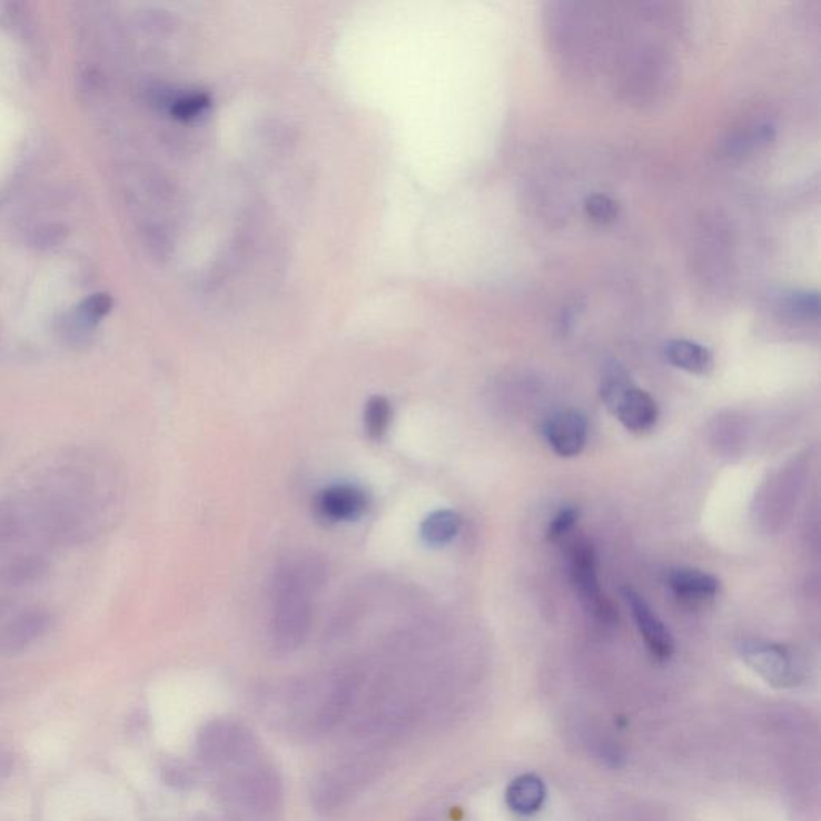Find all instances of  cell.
<instances>
[{
	"label": "cell",
	"mask_w": 821,
	"mask_h": 821,
	"mask_svg": "<svg viewBox=\"0 0 821 821\" xmlns=\"http://www.w3.org/2000/svg\"><path fill=\"white\" fill-rule=\"evenodd\" d=\"M666 583L672 594L689 606H700L711 602L721 587L718 577L695 568L671 570L667 573Z\"/></svg>",
	"instance_id": "cell-10"
},
{
	"label": "cell",
	"mask_w": 821,
	"mask_h": 821,
	"mask_svg": "<svg viewBox=\"0 0 821 821\" xmlns=\"http://www.w3.org/2000/svg\"><path fill=\"white\" fill-rule=\"evenodd\" d=\"M52 626V617L43 609H29L13 617L0 630V655L13 656L24 652Z\"/></svg>",
	"instance_id": "cell-9"
},
{
	"label": "cell",
	"mask_w": 821,
	"mask_h": 821,
	"mask_svg": "<svg viewBox=\"0 0 821 821\" xmlns=\"http://www.w3.org/2000/svg\"><path fill=\"white\" fill-rule=\"evenodd\" d=\"M741 656L751 670L758 672L769 684L790 686L795 684L793 660L784 646L766 642H744Z\"/></svg>",
	"instance_id": "cell-5"
},
{
	"label": "cell",
	"mask_w": 821,
	"mask_h": 821,
	"mask_svg": "<svg viewBox=\"0 0 821 821\" xmlns=\"http://www.w3.org/2000/svg\"><path fill=\"white\" fill-rule=\"evenodd\" d=\"M570 575L581 602L599 621L613 624L616 621L615 609L602 594L597 577V558L594 547L584 541H577L570 551Z\"/></svg>",
	"instance_id": "cell-3"
},
{
	"label": "cell",
	"mask_w": 821,
	"mask_h": 821,
	"mask_svg": "<svg viewBox=\"0 0 821 821\" xmlns=\"http://www.w3.org/2000/svg\"><path fill=\"white\" fill-rule=\"evenodd\" d=\"M392 423V406L387 398L376 395L365 408V428L370 438H383Z\"/></svg>",
	"instance_id": "cell-17"
},
{
	"label": "cell",
	"mask_w": 821,
	"mask_h": 821,
	"mask_svg": "<svg viewBox=\"0 0 821 821\" xmlns=\"http://www.w3.org/2000/svg\"><path fill=\"white\" fill-rule=\"evenodd\" d=\"M552 452L561 457H575L583 453L587 442V421L581 410L563 409L548 417L544 425Z\"/></svg>",
	"instance_id": "cell-7"
},
{
	"label": "cell",
	"mask_w": 821,
	"mask_h": 821,
	"mask_svg": "<svg viewBox=\"0 0 821 821\" xmlns=\"http://www.w3.org/2000/svg\"><path fill=\"white\" fill-rule=\"evenodd\" d=\"M664 355L672 366L690 374H708L714 366L710 348L693 340H670L664 347Z\"/></svg>",
	"instance_id": "cell-12"
},
{
	"label": "cell",
	"mask_w": 821,
	"mask_h": 821,
	"mask_svg": "<svg viewBox=\"0 0 821 821\" xmlns=\"http://www.w3.org/2000/svg\"><path fill=\"white\" fill-rule=\"evenodd\" d=\"M207 107H209V97L192 96L177 101L176 107H174V115H176V118L190 119L206 110Z\"/></svg>",
	"instance_id": "cell-21"
},
{
	"label": "cell",
	"mask_w": 821,
	"mask_h": 821,
	"mask_svg": "<svg viewBox=\"0 0 821 821\" xmlns=\"http://www.w3.org/2000/svg\"><path fill=\"white\" fill-rule=\"evenodd\" d=\"M49 572V562L41 555H21L14 557L0 570V577L12 586H24L36 583Z\"/></svg>",
	"instance_id": "cell-15"
},
{
	"label": "cell",
	"mask_w": 821,
	"mask_h": 821,
	"mask_svg": "<svg viewBox=\"0 0 821 821\" xmlns=\"http://www.w3.org/2000/svg\"><path fill=\"white\" fill-rule=\"evenodd\" d=\"M632 387L630 374L623 366L617 363L606 366L603 373L601 395L603 405L609 408L610 413L615 410L617 402Z\"/></svg>",
	"instance_id": "cell-16"
},
{
	"label": "cell",
	"mask_w": 821,
	"mask_h": 821,
	"mask_svg": "<svg viewBox=\"0 0 821 821\" xmlns=\"http://www.w3.org/2000/svg\"><path fill=\"white\" fill-rule=\"evenodd\" d=\"M577 518H580V511H577L575 506L562 507L561 511L557 512V515L552 518L551 525H548V540H561V537L565 536V534L575 526Z\"/></svg>",
	"instance_id": "cell-20"
},
{
	"label": "cell",
	"mask_w": 821,
	"mask_h": 821,
	"mask_svg": "<svg viewBox=\"0 0 821 821\" xmlns=\"http://www.w3.org/2000/svg\"><path fill=\"white\" fill-rule=\"evenodd\" d=\"M311 570L289 565L275 583L274 642L281 652H290L304 642L310 627Z\"/></svg>",
	"instance_id": "cell-1"
},
{
	"label": "cell",
	"mask_w": 821,
	"mask_h": 821,
	"mask_svg": "<svg viewBox=\"0 0 821 821\" xmlns=\"http://www.w3.org/2000/svg\"><path fill=\"white\" fill-rule=\"evenodd\" d=\"M624 599L630 605L632 616H634L635 626L644 639L646 649L656 660H670L674 653V641H672L670 631L663 623L657 620L655 613L650 609L649 603L634 588H623Z\"/></svg>",
	"instance_id": "cell-8"
},
{
	"label": "cell",
	"mask_w": 821,
	"mask_h": 821,
	"mask_svg": "<svg viewBox=\"0 0 821 821\" xmlns=\"http://www.w3.org/2000/svg\"><path fill=\"white\" fill-rule=\"evenodd\" d=\"M613 414L630 432L646 434L655 427L657 406L655 399L641 388L632 387L617 402Z\"/></svg>",
	"instance_id": "cell-11"
},
{
	"label": "cell",
	"mask_w": 821,
	"mask_h": 821,
	"mask_svg": "<svg viewBox=\"0 0 821 821\" xmlns=\"http://www.w3.org/2000/svg\"><path fill=\"white\" fill-rule=\"evenodd\" d=\"M316 517L328 523L354 522L368 508V494L352 483L328 486L315 497Z\"/></svg>",
	"instance_id": "cell-6"
},
{
	"label": "cell",
	"mask_w": 821,
	"mask_h": 821,
	"mask_svg": "<svg viewBox=\"0 0 821 821\" xmlns=\"http://www.w3.org/2000/svg\"><path fill=\"white\" fill-rule=\"evenodd\" d=\"M584 210H586L588 219L595 224L609 225L613 224L620 216V202L612 196L594 192L584 199Z\"/></svg>",
	"instance_id": "cell-19"
},
{
	"label": "cell",
	"mask_w": 821,
	"mask_h": 821,
	"mask_svg": "<svg viewBox=\"0 0 821 821\" xmlns=\"http://www.w3.org/2000/svg\"><path fill=\"white\" fill-rule=\"evenodd\" d=\"M544 801H546V787L540 777L522 775L508 784L506 802L514 812L532 815L543 808Z\"/></svg>",
	"instance_id": "cell-13"
},
{
	"label": "cell",
	"mask_w": 821,
	"mask_h": 821,
	"mask_svg": "<svg viewBox=\"0 0 821 821\" xmlns=\"http://www.w3.org/2000/svg\"><path fill=\"white\" fill-rule=\"evenodd\" d=\"M783 308L793 319H819L820 315V296L809 290H794L783 297Z\"/></svg>",
	"instance_id": "cell-18"
},
{
	"label": "cell",
	"mask_w": 821,
	"mask_h": 821,
	"mask_svg": "<svg viewBox=\"0 0 821 821\" xmlns=\"http://www.w3.org/2000/svg\"><path fill=\"white\" fill-rule=\"evenodd\" d=\"M235 801L261 819L275 815L281 804V784L268 766L257 765L236 777Z\"/></svg>",
	"instance_id": "cell-4"
},
{
	"label": "cell",
	"mask_w": 821,
	"mask_h": 821,
	"mask_svg": "<svg viewBox=\"0 0 821 821\" xmlns=\"http://www.w3.org/2000/svg\"><path fill=\"white\" fill-rule=\"evenodd\" d=\"M198 750L207 765H245L253 761L256 741L245 726L231 721H216L202 730Z\"/></svg>",
	"instance_id": "cell-2"
},
{
	"label": "cell",
	"mask_w": 821,
	"mask_h": 821,
	"mask_svg": "<svg viewBox=\"0 0 821 821\" xmlns=\"http://www.w3.org/2000/svg\"><path fill=\"white\" fill-rule=\"evenodd\" d=\"M463 526V518L454 511H437L428 515L421 525V536L428 546H445L452 543Z\"/></svg>",
	"instance_id": "cell-14"
}]
</instances>
